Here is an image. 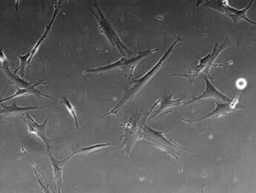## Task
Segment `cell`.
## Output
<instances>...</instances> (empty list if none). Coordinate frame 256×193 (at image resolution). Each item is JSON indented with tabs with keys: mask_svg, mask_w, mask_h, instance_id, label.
Here are the masks:
<instances>
[{
	"mask_svg": "<svg viewBox=\"0 0 256 193\" xmlns=\"http://www.w3.org/2000/svg\"><path fill=\"white\" fill-rule=\"evenodd\" d=\"M182 40H180V36L173 42L172 45L168 49H167L166 53L164 54L163 56L159 60L158 62L145 75L142 76V78H140L138 80H134L131 81L130 82V85H131V87L128 88V90L126 91L125 94L122 96V99L121 100L118 102V105H116V106L114 107L112 111H110V112L107 114V116H112V114H118V112H119L120 110L122 107H124L126 104L130 102V101L132 100L133 98H136V96L138 94L141 90L150 82V81L152 80V78H154V75L156 74L158 72L159 70L162 68V66L165 64L166 60L167 58H168L170 54H171L172 52L173 48H174L176 46L178 45L180 41Z\"/></svg>",
	"mask_w": 256,
	"mask_h": 193,
	"instance_id": "6da1fadb",
	"label": "cell"
},
{
	"mask_svg": "<svg viewBox=\"0 0 256 193\" xmlns=\"http://www.w3.org/2000/svg\"><path fill=\"white\" fill-rule=\"evenodd\" d=\"M95 7H96V13H94V12H92V14L94 15L95 18H96V21L98 22V24H100L101 30L104 32L107 39L110 40V44L112 45V46L118 48L120 53L125 55L124 50H126L127 48H126L125 46L121 42L118 34H116V30L113 29V28L110 26V22H108L106 18L102 14V12H101L99 7H98L96 3H95Z\"/></svg>",
	"mask_w": 256,
	"mask_h": 193,
	"instance_id": "7a4b0ae2",
	"label": "cell"
},
{
	"mask_svg": "<svg viewBox=\"0 0 256 193\" xmlns=\"http://www.w3.org/2000/svg\"><path fill=\"white\" fill-rule=\"evenodd\" d=\"M254 1H251L250 2L249 6L242 10H238V9L234 8L230 6L228 1H220L219 2L216 3L212 2V4L209 6L206 4L210 8L214 9L217 12H220L223 14L228 15L230 18H232V20L234 21V24H237L238 22L240 20H245L246 22H250L251 24H256L254 21H251L249 18L246 16V12L249 10L250 7L252 6Z\"/></svg>",
	"mask_w": 256,
	"mask_h": 193,
	"instance_id": "3957f363",
	"label": "cell"
},
{
	"mask_svg": "<svg viewBox=\"0 0 256 193\" xmlns=\"http://www.w3.org/2000/svg\"><path fill=\"white\" fill-rule=\"evenodd\" d=\"M228 41H229V38H226V39L225 40L224 42H223V44H216V46H214V49L212 50V52H210L208 56H205L203 59L200 60V62H199V64L197 66V68H196V70L194 72L187 75H177V76H186V78H188H188H191V76L192 78H194V76H198V75L200 74L203 72H210L211 67L214 66V60L217 59L218 56L219 54L222 53V50H224V49L228 47L226 46V45H228V44H229Z\"/></svg>",
	"mask_w": 256,
	"mask_h": 193,
	"instance_id": "277c9868",
	"label": "cell"
},
{
	"mask_svg": "<svg viewBox=\"0 0 256 193\" xmlns=\"http://www.w3.org/2000/svg\"><path fill=\"white\" fill-rule=\"evenodd\" d=\"M239 98H240V94H238L237 98H234L233 101L228 102V104L216 102V108L212 112L209 113V114L205 116L204 117L198 119V120H187L186 122H199V121L206 120V119L216 118L222 117V116L228 114V113L233 112L236 111L237 110H240Z\"/></svg>",
	"mask_w": 256,
	"mask_h": 193,
	"instance_id": "5b68a950",
	"label": "cell"
},
{
	"mask_svg": "<svg viewBox=\"0 0 256 193\" xmlns=\"http://www.w3.org/2000/svg\"><path fill=\"white\" fill-rule=\"evenodd\" d=\"M204 79L205 80V84H206V88L205 91L204 92L202 96H197V98H193L191 100L187 102L186 104H190L192 102H196L198 100H208V99H214L217 100L224 101V102H230V99L228 98L224 94H222V92L218 91L214 86L212 85L211 82L208 79L206 74L204 76Z\"/></svg>",
	"mask_w": 256,
	"mask_h": 193,
	"instance_id": "8992f818",
	"label": "cell"
},
{
	"mask_svg": "<svg viewBox=\"0 0 256 193\" xmlns=\"http://www.w3.org/2000/svg\"><path fill=\"white\" fill-rule=\"evenodd\" d=\"M26 116L28 118L27 126L29 132L36 134L39 138H40L44 142V143L45 144L47 151L50 152V140L48 139L46 133V132L48 119L44 124H39L35 122L34 120L28 114H26Z\"/></svg>",
	"mask_w": 256,
	"mask_h": 193,
	"instance_id": "52a82bcc",
	"label": "cell"
},
{
	"mask_svg": "<svg viewBox=\"0 0 256 193\" xmlns=\"http://www.w3.org/2000/svg\"><path fill=\"white\" fill-rule=\"evenodd\" d=\"M46 84V82L44 80H42L40 81V82H38L36 84H34V85L30 86L28 87V88H18L16 92H15L13 96L2 100L1 102H2L3 101L8 100H12L13 99V98H18V96H30V94H34V96H38V98L44 96V98H49V99H53L52 96H48L46 94H42L40 91H39V90H36V88H35L36 86H38V85H41V84Z\"/></svg>",
	"mask_w": 256,
	"mask_h": 193,
	"instance_id": "ba28073f",
	"label": "cell"
},
{
	"mask_svg": "<svg viewBox=\"0 0 256 193\" xmlns=\"http://www.w3.org/2000/svg\"><path fill=\"white\" fill-rule=\"evenodd\" d=\"M48 152L50 164H52V168H53L54 180L56 182V185H58V190L60 192L61 188L62 186V171H64V165H65L66 162L68 160V159L66 158L65 160L60 162V160H56L53 157L50 151Z\"/></svg>",
	"mask_w": 256,
	"mask_h": 193,
	"instance_id": "9c48e42d",
	"label": "cell"
},
{
	"mask_svg": "<svg viewBox=\"0 0 256 193\" xmlns=\"http://www.w3.org/2000/svg\"><path fill=\"white\" fill-rule=\"evenodd\" d=\"M1 106L2 110H1L2 118L6 117V116H21V114H26V112L33 110H39V107H19L16 102L12 106H6L1 104Z\"/></svg>",
	"mask_w": 256,
	"mask_h": 193,
	"instance_id": "30bf717a",
	"label": "cell"
},
{
	"mask_svg": "<svg viewBox=\"0 0 256 193\" xmlns=\"http://www.w3.org/2000/svg\"><path fill=\"white\" fill-rule=\"evenodd\" d=\"M61 2L56 3V6H55L53 18H52V20L49 22V24H48L46 28L45 32H44V34L40 38L39 40L36 42V45L34 46L33 49L30 50V58H29L28 61V66H30V62H32V60L33 59L34 56L36 54V52H38V49H39L40 46L42 42L46 39L48 34L49 32H50V28H52V26H53L55 18H56V15L58 14V10H59L60 4Z\"/></svg>",
	"mask_w": 256,
	"mask_h": 193,
	"instance_id": "8fae6325",
	"label": "cell"
},
{
	"mask_svg": "<svg viewBox=\"0 0 256 193\" xmlns=\"http://www.w3.org/2000/svg\"><path fill=\"white\" fill-rule=\"evenodd\" d=\"M114 146L113 144H95L90 146L78 147V148L73 150V152L68 156L67 158L70 160L72 157L78 154H88V153L92 152L98 151V150H102L106 147Z\"/></svg>",
	"mask_w": 256,
	"mask_h": 193,
	"instance_id": "7c38bea8",
	"label": "cell"
},
{
	"mask_svg": "<svg viewBox=\"0 0 256 193\" xmlns=\"http://www.w3.org/2000/svg\"><path fill=\"white\" fill-rule=\"evenodd\" d=\"M182 100H174L172 96H168L164 99V100L160 102V108L159 110L154 113V116H152L150 118V120L151 119L154 118L156 116H158L160 113L163 112H165L166 110H168V108H172V107L176 106L179 105V104H182Z\"/></svg>",
	"mask_w": 256,
	"mask_h": 193,
	"instance_id": "4fadbf2b",
	"label": "cell"
},
{
	"mask_svg": "<svg viewBox=\"0 0 256 193\" xmlns=\"http://www.w3.org/2000/svg\"><path fill=\"white\" fill-rule=\"evenodd\" d=\"M4 72L7 74L8 78L10 80V82L13 85L16 86L19 88H26L30 86V84L26 82L24 80L21 79L20 76H16L15 74L10 72L8 66L4 67Z\"/></svg>",
	"mask_w": 256,
	"mask_h": 193,
	"instance_id": "5bb4252c",
	"label": "cell"
},
{
	"mask_svg": "<svg viewBox=\"0 0 256 193\" xmlns=\"http://www.w3.org/2000/svg\"><path fill=\"white\" fill-rule=\"evenodd\" d=\"M60 101L62 102V104L65 106L67 110H68V113H70V116H72V118H73L75 126H76V128H78V127H79V124H78V116H76V112L74 107V106L70 104V101L68 100L66 96H61Z\"/></svg>",
	"mask_w": 256,
	"mask_h": 193,
	"instance_id": "9a60e30c",
	"label": "cell"
},
{
	"mask_svg": "<svg viewBox=\"0 0 256 193\" xmlns=\"http://www.w3.org/2000/svg\"><path fill=\"white\" fill-rule=\"evenodd\" d=\"M19 56L20 60V65L18 67V70H16L14 73H16L18 70H20V73L24 74V68H26V65L28 64V61L29 58H30V53L26 54L24 56H21V55L18 54Z\"/></svg>",
	"mask_w": 256,
	"mask_h": 193,
	"instance_id": "2e32d148",
	"label": "cell"
}]
</instances>
